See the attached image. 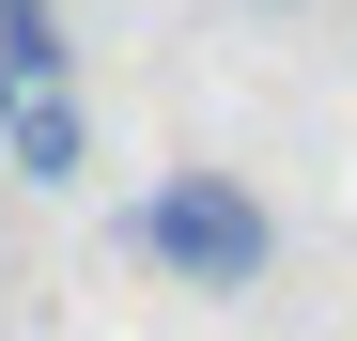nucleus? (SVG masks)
I'll list each match as a JSON object with an SVG mask.
<instances>
[{
    "label": "nucleus",
    "mask_w": 357,
    "mask_h": 341,
    "mask_svg": "<svg viewBox=\"0 0 357 341\" xmlns=\"http://www.w3.org/2000/svg\"><path fill=\"white\" fill-rule=\"evenodd\" d=\"M0 295H16V217H0Z\"/></svg>",
    "instance_id": "nucleus-4"
},
{
    "label": "nucleus",
    "mask_w": 357,
    "mask_h": 341,
    "mask_svg": "<svg viewBox=\"0 0 357 341\" xmlns=\"http://www.w3.org/2000/svg\"><path fill=\"white\" fill-rule=\"evenodd\" d=\"M249 16H311V0H249Z\"/></svg>",
    "instance_id": "nucleus-5"
},
{
    "label": "nucleus",
    "mask_w": 357,
    "mask_h": 341,
    "mask_svg": "<svg viewBox=\"0 0 357 341\" xmlns=\"http://www.w3.org/2000/svg\"><path fill=\"white\" fill-rule=\"evenodd\" d=\"M63 78V0H0V93Z\"/></svg>",
    "instance_id": "nucleus-3"
},
{
    "label": "nucleus",
    "mask_w": 357,
    "mask_h": 341,
    "mask_svg": "<svg viewBox=\"0 0 357 341\" xmlns=\"http://www.w3.org/2000/svg\"><path fill=\"white\" fill-rule=\"evenodd\" d=\"M0 155H16L31 187H78V170H93V109H78V78H31V93H0Z\"/></svg>",
    "instance_id": "nucleus-2"
},
{
    "label": "nucleus",
    "mask_w": 357,
    "mask_h": 341,
    "mask_svg": "<svg viewBox=\"0 0 357 341\" xmlns=\"http://www.w3.org/2000/svg\"><path fill=\"white\" fill-rule=\"evenodd\" d=\"M125 264L155 279V295L233 310V295H264V279H280V217L233 187V170H155V187L125 202Z\"/></svg>",
    "instance_id": "nucleus-1"
}]
</instances>
